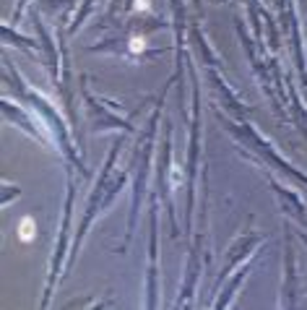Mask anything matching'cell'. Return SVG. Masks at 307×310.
<instances>
[{"label": "cell", "mask_w": 307, "mask_h": 310, "mask_svg": "<svg viewBox=\"0 0 307 310\" xmlns=\"http://www.w3.org/2000/svg\"><path fill=\"white\" fill-rule=\"evenodd\" d=\"M34 232H36L34 219H32V216H24V219H21V224H18V237L24 240V243H32V240H34Z\"/></svg>", "instance_id": "cell-1"}, {"label": "cell", "mask_w": 307, "mask_h": 310, "mask_svg": "<svg viewBox=\"0 0 307 310\" xmlns=\"http://www.w3.org/2000/svg\"><path fill=\"white\" fill-rule=\"evenodd\" d=\"M144 47H146V39H141V37H133V39H130V50L133 52H141Z\"/></svg>", "instance_id": "cell-2"}, {"label": "cell", "mask_w": 307, "mask_h": 310, "mask_svg": "<svg viewBox=\"0 0 307 310\" xmlns=\"http://www.w3.org/2000/svg\"><path fill=\"white\" fill-rule=\"evenodd\" d=\"M177 183H180V167L172 164V188H177Z\"/></svg>", "instance_id": "cell-3"}, {"label": "cell", "mask_w": 307, "mask_h": 310, "mask_svg": "<svg viewBox=\"0 0 307 310\" xmlns=\"http://www.w3.org/2000/svg\"><path fill=\"white\" fill-rule=\"evenodd\" d=\"M136 8L138 11H148L151 8V0H136Z\"/></svg>", "instance_id": "cell-4"}]
</instances>
